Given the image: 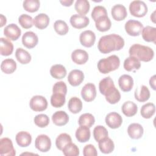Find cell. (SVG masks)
<instances>
[{
	"label": "cell",
	"instance_id": "obj_42",
	"mask_svg": "<svg viewBox=\"0 0 156 156\" xmlns=\"http://www.w3.org/2000/svg\"><path fill=\"white\" fill-rule=\"evenodd\" d=\"M65 95L61 93H53L51 96V104L55 108L62 107L65 103Z\"/></svg>",
	"mask_w": 156,
	"mask_h": 156
},
{
	"label": "cell",
	"instance_id": "obj_20",
	"mask_svg": "<svg viewBox=\"0 0 156 156\" xmlns=\"http://www.w3.org/2000/svg\"><path fill=\"white\" fill-rule=\"evenodd\" d=\"M118 84L122 91L124 92L130 91L133 86V78L130 75L123 74L119 77Z\"/></svg>",
	"mask_w": 156,
	"mask_h": 156
},
{
	"label": "cell",
	"instance_id": "obj_18",
	"mask_svg": "<svg viewBox=\"0 0 156 156\" xmlns=\"http://www.w3.org/2000/svg\"><path fill=\"white\" fill-rule=\"evenodd\" d=\"M88 54L83 49H76L71 54V59L77 65H83L88 60Z\"/></svg>",
	"mask_w": 156,
	"mask_h": 156
},
{
	"label": "cell",
	"instance_id": "obj_10",
	"mask_svg": "<svg viewBox=\"0 0 156 156\" xmlns=\"http://www.w3.org/2000/svg\"><path fill=\"white\" fill-rule=\"evenodd\" d=\"M69 21L73 27L79 29L86 27L89 24L90 20L85 15L74 14L71 16Z\"/></svg>",
	"mask_w": 156,
	"mask_h": 156
},
{
	"label": "cell",
	"instance_id": "obj_6",
	"mask_svg": "<svg viewBox=\"0 0 156 156\" xmlns=\"http://www.w3.org/2000/svg\"><path fill=\"white\" fill-rule=\"evenodd\" d=\"M29 105L34 112H42L47 108L48 101L44 96L35 95L30 99Z\"/></svg>",
	"mask_w": 156,
	"mask_h": 156
},
{
	"label": "cell",
	"instance_id": "obj_29",
	"mask_svg": "<svg viewBox=\"0 0 156 156\" xmlns=\"http://www.w3.org/2000/svg\"><path fill=\"white\" fill-rule=\"evenodd\" d=\"M49 24V18L46 13H39L34 19V24L39 29H44L46 28Z\"/></svg>",
	"mask_w": 156,
	"mask_h": 156
},
{
	"label": "cell",
	"instance_id": "obj_15",
	"mask_svg": "<svg viewBox=\"0 0 156 156\" xmlns=\"http://www.w3.org/2000/svg\"><path fill=\"white\" fill-rule=\"evenodd\" d=\"M84 80V74L79 69H73L69 72L68 76V81L69 83L76 87L79 85Z\"/></svg>",
	"mask_w": 156,
	"mask_h": 156
},
{
	"label": "cell",
	"instance_id": "obj_48",
	"mask_svg": "<svg viewBox=\"0 0 156 156\" xmlns=\"http://www.w3.org/2000/svg\"><path fill=\"white\" fill-rule=\"evenodd\" d=\"M107 15V12L106 10V9L101 5L95 6L91 12V18L94 21H96L99 18Z\"/></svg>",
	"mask_w": 156,
	"mask_h": 156
},
{
	"label": "cell",
	"instance_id": "obj_5",
	"mask_svg": "<svg viewBox=\"0 0 156 156\" xmlns=\"http://www.w3.org/2000/svg\"><path fill=\"white\" fill-rule=\"evenodd\" d=\"M125 30L130 36L136 37L140 35L143 29V24L137 20H130L125 24Z\"/></svg>",
	"mask_w": 156,
	"mask_h": 156
},
{
	"label": "cell",
	"instance_id": "obj_19",
	"mask_svg": "<svg viewBox=\"0 0 156 156\" xmlns=\"http://www.w3.org/2000/svg\"><path fill=\"white\" fill-rule=\"evenodd\" d=\"M144 130L143 126L138 123H132L127 128V133L130 138L137 140L142 137Z\"/></svg>",
	"mask_w": 156,
	"mask_h": 156
},
{
	"label": "cell",
	"instance_id": "obj_49",
	"mask_svg": "<svg viewBox=\"0 0 156 156\" xmlns=\"http://www.w3.org/2000/svg\"><path fill=\"white\" fill-rule=\"evenodd\" d=\"M52 93H61L66 96L67 93V86L66 83L63 81H59L55 83L52 88Z\"/></svg>",
	"mask_w": 156,
	"mask_h": 156
},
{
	"label": "cell",
	"instance_id": "obj_32",
	"mask_svg": "<svg viewBox=\"0 0 156 156\" xmlns=\"http://www.w3.org/2000/svg\"><path fill=\"white\" fill-rule=\"evenodd\" d=\"M50 74L52 77L56 79H62L66 76V69L62 65H54L50 69Z\"/></svg>",
	"mask_w": 156,
	"mask_h": 156
},
{
	"label": "cell",
	"instance_id": "obj_26",
	"mask_svg": "<svg viewBox=\"0 0 156 156\" xmlns=\"http://www.w3.org/2000/svg\"><path fill=\"white\" fill-rule=\"evenodd\" d=\"M135 98L139 102H143L147 101L151 96L148 88L145 85H141L140 88H136L134 93Z\"/></svg>",
	"mask_w": 156,
	"mask_h": 156
},
{
	"label": "cell",
	"instance_id": "obj_25",
	"mask_svg": "<svg viewBox=\"0 0 156 156\" xmlns=\"http://www.w3.org/2000/svg\"><path fill=\"white\" fill-rule=\"evenodd\" d=\"M143 40L147 42H153L155 44L156 40V28L150 26L143 27L141 31Z\"/></svg>",
	"mask_w": 156,
	"mask_h": 156
},
{
	"label": "cell",
	"instance_id": "obj_13",
	"mask_svg": "<svg viewBox=\"0 0 156 156\" xmlns=\"http://www.w3.org/2000/svg\"><path fill=\"white\" fill-rule=\"evenodd\" d=\"M21 29L16 24L14 23H11L7 25L4 29V35L12 41L18 40L21 35Z\"/></svg>",
	"mask_w": 156,
	"mask_h": 156
},
{
	"label": "cell",
	"instance_id": "obj_30",
	"mask_svg": "<svg viewBox=\"0 0 156 156\" xmlns=\"http://www.w3.org/2000/svg\"><path fill=\"white\" fill-rule=\"evenodd\" d=\"M111 26V21L107 15L101 16L95 21V26L100 32L108 31L110 29Z\"/></svg>",
	"mask_w": 156,
	"mask_h": 156
},
{
	"label": "cell",
	"instance_id": "obj_11",
	"mask_svg": "<svg viewBox=\"0 0 156 156\" xmlns=\"http://www.w3.org/2000/svg\"><path fill=\"white\" fill-rule=\"evenodd\" d=\"M105 121L108 127L113 129L119 128L122 123V118L121 116L115 112L107 114Z\"/></svg>",
	"mask_w": 156,
	"mask_h": 156
},
{
	"label": "cell",
	"instance_id": "obj_45",
	"mask_svg": "<svg viewBox=\"0 0 156 156\" xmlns=\"http://www.w3.org/2000/svg\"><path fill=\"white\" fill-rule=\"evenodd\" d=\"M18 23L23 28L29 29L34 25V19L29 15L22 14L18 18Z\"/></svg>",
	"mask_w": 156,
	"mask_h": 156
},
{
	"label": "cell",
	"instance_id": "obj_40",
	"mask_svg": "<svg viewBox=\"0 0 156 156\" xmlns=\"http://www.w3.org/2000/svg\"><path fill=\"white\" fill-rule=\"evenodd\" d=\"M108 133L107 129L103 126H96L93 130V136L94 140L99 142L100 140L108 137Z\"/></svg>",
	"mask_w": 156,
	"mask_h": 156
},
{
	"label": "cell",
	"instance_id": "obj_22",
	"mask_svg": "<svg viewBox=\"0 0 156 156\" xmlns=\"http://www.w3.org/2000/svg\"><path fill=\"white\" fill-rule=\"evenodd\" d=\"M76 138L80 143H85L88 141L91 136L90 128L85 126H80L76 131Z\"/></svg>",
	"mask_w": 156,
	"mask_h": 156
},
{
	"label": "cell",
	"instance_id": "obj_47",
	"mask_svg": "<svg viewBox=\"0 0 156 156\" xmlns=\"http://www.w3.org/2000/svg\"><path fill=\"white\" fill-rule=\"evenodd\" d=\"M34 123L40 128L46 127L49 123V118L45 114H39L34 117Z\"/></svg>",
	"mask_w": 156,
	"mask_h": 156
},
{
	"label": "cell",
	"instance_id": "obj_28",
	"mask_svg": "<svg viewBox=\"0 0 156 156\" xmlns=\"http://www.w3.org/2000/svg\"><path fill=\"white\" fill-rule=\"evenodd\" d=\"M0 53L2 55L8 56L12 54L13 51V43L7 38L1 37L0 38Z\"/></svg>",
	"mask_w": 156,
	"mask_h": 156
},
{
	"label": "cell",
	"instance_id": "obj_33",
	"mask_svg": "<svg viewBox=\"0 0 156 156\" xmlns=\"http://www.w3.org/2000/svg\"><path fill=\"white\" fill-rule=\"evenodd\" d=\"M16 69V63L12 58H6L1 64V69L5 74H12Z\"/></svg>",
	"mask_w": 156,
	"mask_h": 156
},
{
	"label": "cell",
	"instance_id": "obj_27",
	"mask_svg": "<svg viewBox=\"0 0 156 156\" xmlns=\"http://www.w3.org/2000/svg\"><path fill=\"white\" fill-rule=\"evenodd\" d=\"M141 67L140 61L136 57L129 56L126 58L124 62V68L127 71H132L138 70Z\"/></svg>",
	"mask_w": 156,
	"mask_h": 156
},
{
	"label": "cell",
	"instance_id": "obj_50",
	"mask_svg": "<svg viewBox=\"0 0 156 156\" xmlns=\"http://www.w3.org/2000/svg\"><path fill=\"white\" fill-rule=\"evenodd\" d=\"M83 155L84 156H96L98 152L96 147L93 144H87L83 149Z\"/></svg>",
	"mask_w": 156,
	"mask_h": 156
},
{
	"label": "cell",
	"instance_id": "obj_36",
	"mask_svg": "<svg viewBox=\"0 0 156 156\" xmlns=\"http://www.w3.org/2000/svg\"><path fill=\"white\" fill-rule=\"evenodd\" d=\"M155 112V106L152 102H148L144 104L140 110L141 116L145 119L151 118Z\"/></svg>",
	"mask_w": 156,
	"mask_h": 156
},
{
	"label": "cell",
	"instance_id": "obj_9",
	"mask_svg": "<svg viewBox=\"0 0 156 156\" xmlns=\"http://www.w3.org/2000/svg\"><path fill=\"white\" fill-rule=\"evenodd\" d=\"M81 96L86 102L93 101L96 96V89L95 85L92 83L85 84L81 90Z\"/></svg>",
	"mask_w": 156,
	"mask_h": 156
},
{
	"label": "cell",
	"instance_id": "obj_7",
	"mask_svg": "<svg viewBox=\"0 0 156 156\" xmlns=\"http://www.w3.org/2000/svg\"><path fill=\"white\" fill-rule=\"evenodd\" d=\"M0 155L1 156H15L16 155L15 149L10 138L4 137L0 139Z\"/></svg>",
	"mask_w": 156,
	"mask_h": 156
},
{
	"label": "cell",
	"instance_id": "obj_35",
	"mask_svg": "<svg viewBox=\"0 0 156 156\" xmlns=\"http://www.w3.org/2000/svg\"><path fill=\"white\" fill-rule=\"evenodd\" d=\"M15 57L20 63L23 65L29 63L32 58L30 54L21 48L16 49L15 51Z\"/></svg>",
	"mask_w": 156,
	"mask_h": 156
},
{
	"label": "cell",
	"instance_id": "obj_46",
	"mask_svg": "<svg viewBox=\"0 0 156 156\" xmlns=\"http://www.w3.org/2000/svg\"><path fill=\"white\" fill-rule=\"evenodd\" d=\"M115 85L114 82L110 77H106L102 79L99 83V89L100 93L104 95L105 91L110 87Z\"/></svg>",
	"mask_w": 156,
	"mask_h": 156
},
{
	"label": "cell",
	"instance_id": "obj_8",
	"mask_svg": "<svg viewBox=\"0 0 156 156\" xmlns=\"http://www.w3.org/2000/svg\"><path fill=\"white\" fill-rule=\"evenodd\" d=\"M35 146L39 151L46 152L49 151L51 147V140L46 135H39L35 139Z\"/></svg>",
	"mask_w": 156,
	"mask_h": 156
},
{
	"label": "cell",
	"instance_id": "obj_43",
	"mask_svg": "<svg viewBox=\"0 0 156 156\" xmlns=\"http://www.w3.org/2000/svg\"><path fill=\"white\" fill-rule=\"evenodd\" d=\"M55 31L60 35H66L69 31V27L66 23L63 20H57L54 24Z\"/></svg>",
	"mask_w": 156,
	"mask_h": 156
},
{
	"label": "cell",
	"instance_id": "obj_54",
	"mask_svg": "<svg viewBox=\"0 0 156 156\" xmlns=\"http://www.w3.org/2000/svg\"><path fill=\"white\" fill-rule=\"evenodd\" d=\"M155 11H154L153 13H152V14L151 15V20L152 21V22L153 23H155Z\"/></svg>",
	"mask_w": 156,
	"mask_h": 156
},
{
	"label": "cell",
	"instance_id": "obj_53",
	"mask_svg": "<svg viewBox=\"0 0 156 156\" xmlns=\"http://www.w3.org/2000/svg\"><path fill=\"white\" fill-rule=\"evenodd\" d=\"M7 22V20L5 16H4L2 14H1V24H0V27H2L3 26H4L5 24Z\"/></svg>",
	"mask_w": 156,
	"mask_h": 156
},
{
	"label": "cell",
	"instance_id": "obj_41",
	"mask_svg": "<svg viewBox=\"0 0 156 156\" xmlns=\"http://www.w3.org/2000/svg\"><path fill=\"white\" fill-rule=\"evenodd\" d=\"M40 2L38 0H25L23 1V7L28 12H37L40 8Z\"/></svg>",
	"mask_w": 156,
	"mask_h": 156
},
{
	"label": "cell",
	"instance_id": "obj_12",
	"mask_svg": "<svg viewBox=\"0 0 156 156\" xmlns=\"http://www.w3.org/2000/svg\"><path fill=\"white\" fill-rule=\"evenodd\" d=\"M79 40L82 46L86 48H90L93 46L95 43L96 35L93 31L87 30L80 34Z\"/></svg>",
	"mask_w": 156,
	"mask_h": 156
},
{
	"label": "cell",
	"instance_id": "obj_1",
	"mask_svg": "<svg viewBox=\"0 0 156 156\" xmlns=\"http://www.w3.org/2000/svg\"><path fill=\"white\" fill-rule=\"evenodd\" d=\"M124 46V39L119 35L112 34L102 36L98 43V49L102 54L121 50Z\"/></svg>",
	"mask_w": 156,
	"mask_h": 156
},
{
	"label": "cell",
	"instance_id": "obj_44",
	"mask_svg": "<svg viewBox=\"0 0 156 156\" xmlns=\"http://www.w3.org/2000/svg\"><path fill=\"white\" fill-rule=\"evenodd\" d=\"M65 156H78L79 155V147L72 142L67 144L62 149Z\"/></svg>",
	"mask_w": 156,
	"mask_h": 156
},
{
	"label": "cell",
	"instance_id": "obj_31",
	"mask_svg": "<svg viewBox=\"0 0 156 156\" xmlns=\"http://www.w3.org/2000/svg\"><path fill=\"white\" fill-rule=\"evenodd\" d=\"M121 110L125 116L127 117H131L134 116L137 113L138 107L136 104L133 102L128 101L122 104Z\"/></svg>",
	"mask_w": 156,
	"mask_h": 156
},
{
	"label": "cell",
	"instance_id": "obj_14",
	"mask_svg": "<svg viewBox=\"0 0 156 156\" xmlns=\"http://www.w3.org/2000/svg\"><path fill=\"white\" fill-rule=\"evenodd\" d=\"M38 42V36L32 31L25 32L22 37V43L28 49H32L36 46Z\"/></svg>",
	"mask_w": 156,
	"mask_h": 156
},
{
	"label": "cell",
	"instance_id": "obj_52",
	"mask_svg": "<svg viewBox=\"0 0 156 156\" xmlns=\"http://www.w3.org/2000/svg\"><path fill=\"white\" fill-rule=\"evenodd\" d=\"M73 0H63V1H60V2L63 5L66 7H69L72 5L73 3Z\"/></svg>",
	"mask_w": 156,
	"mask_h": 156
},
{
	"label": "cell",
	"instance_id": "obj_17",
	"mask_svg": "<svg viewBox=\"0 0 156 156\" xmlns=\"http://www.w3.org/2000/svg\"><path fill=\"white\" fill-rule=\"evenodd\" d=\"M104 96L106 101L111 104H115L121 99V94L115 85L108 88Z\"/></svg>",
	"mask_w": 156,
	"mask_h": 156
},
{
	"label": "cell",
	"instance_id": "obj_39",
	"mask_svg": "<svg viewBox=\"0 0 156 156\" xmlns=\"http://www.w3.org/2000/svg\"><path fill=\"white\" fill-rule=\"evenodd\" d=\"M95 122L94 116L89 113H86L81 115L79 116L78 123L79 126H85L90 128Z\"/></svg>",
	"mask_w": 156,
	"mask_h": 156
},
{
	"label": "cell",
	"instance_id": "obj_16",
	"mask_svg": "<svg viewBox=\"0 0 156 156\" xmlns=\"http://www.w3.org/2000/svg\"><path fill=\"white\" fill-rule=\"evenodd\" d=\"M111 14L113 18L118 21L124 20L127 16L126 8L124 5L120 4H116L112 7Z\"/></svg>",
	"mask_w": 156,
	"mask_h": 156
},
{
	"label": "cell",
	"instance_id": "obj_4",
	"mask_svg": "<svg viewBox=\"0 0 156 156\" xmlns=\"http://www.w3.org/2000/svg\"><path fill=\"white\" fill-rule=\"evenodd\" d=\"M129 11L132 16L141 18L146 15L148 11V8L144 1L135 0L130 3Z\"/></svg>",
	"mask_w": 156,
	"mask_h": 156
},
{
	"label": "cell",
	"instance_id": "obj_21",
	"mask_svg": "<svg viewBox=\"0 0 156 156\" xmlns=\"http://www.w3.org/2000/svg\"><path fill=\"white\" fill-rule=\"evenodd\" d=\"M15 140L17 144L20 147H27L32 142V136L27 132L21 131L16 135Z\"/></svg>",
	"mask_w": 156,
	"mask_h": 156
},
{
	"label": "cell",
	"instance_id": "obj_23",
	"mask_svg": "<svg viewBox=\"0 0 156 156\" xmlns=\"http://www.w3.org/2000/svg\"><path fill=\"white\" fill-rule=\"evenodd\" d=\"M52 121L55 125L63 126L68 122L69 116L64 111H57L52 115Z\"/></svg>",
	"mask_w": 156,
	"mask_h": 156
},
{
	"label": "cell",
	"instance_id": "obj_24",
	"mask_svg": "<svg viewBox=\"0 0 156 156\" xmlns=\"http://www.w3.org/2000/svg\"><path fill=\"white\" fill-rule=\"evenodd\" d=\"M98 146L101 152L103 154H110L115 149V144L112 139L106 137L98 142Z\"/></svg>",
	"mask_w": 156,
	"mask_h": 156
},
{
	"label": "cell",
	"instance_id": "obj_37",
	"mask_svg": "<svg viewBox=\"0 0 156 156\" xmlns=\"http://www.w3.org/2000/svg\"><path fill=\"white\" fill-rule=\"evenodd\" d=\"M74 8L79 15H85L89 12L90 8V2L87 0H77L75 2Z\"/></svg>",
	"mask_w": 156,
	"mask_h": 156
},
{
	"label": "cell",
	"instance_id": "obj_2",
	"mask_svg": "<svg viewBox=\"0 0 156 156\" xmlns=\"http://www.w3.org/2000/svg\"><path fill=\"white\" fill-rule=\"evenodd\" d=\"M130 56L136 57L138 60L147 62L152 60L154 56V50L147 46L140 44H133L129 50Z\"/></svg>",
	"mask_w": 156,
	"mask_h": 156
},
{
	"label": "cell",
	"instance_id": "obj_3",
	"mask_svg": "<svg viewBox=\"0 0 156 156\" xmlns=\"http://www.w3.org/2000/svg\"><path fill=\"white\" fill-rule=\"evenodd\" d=\"M120 65L119 58L116 55H110L99 60L98 69L102 74H107L117 69Z\"/></svg>",
	"mask_w": 156,
	"mask_h": 156
},
{
	"label": "cell",
	"instance_id": "obj_51",
	"mask_svg": "<svg viewBox=\"0 0 156 156\" xmlns=\"http://www.w3.org/2000/svg\"><path fill=\"white\" fill-rule=\"evenodd\" d=\"M149 85L154 90H155V89H156V88H155V75H154L153 76H152L150 78Z\"/></svg>",
	"mask_w": 156,
	"mask_h": 156
},
{
	"label": "cell",
	"instance_id": "obj_38",
	"mask_svg": "<svg viewBox=\"0 0 156 156\" xmlns=\"http://www.w3.org/2000/svg\"><path fill=\"white\" fill-rule=\"evenodd\" d=\"M72 141L71 137L69 135L66 133H60L55 140V146L57 148L62 151L63 148L68 143Z\"/></svg>",
	"mask_w": 156,
	"mask_h": 156
},
{
	"label": "cell",
	"instance_id": "obj_34",
	"mask_svg": "<svg viewBox=\"0 0 156 156\" xmlns=\"http://www.w3.org/2000/svg\"><path fill=\"white\" fill-rule=\"evenodd\" d=\"M68 107L72 113L77 114L82 109V102L77 97H72L68 101Z\"/></svg>",
	"mask_w": 156,
	"mask_h": 156
}]
</instances>
